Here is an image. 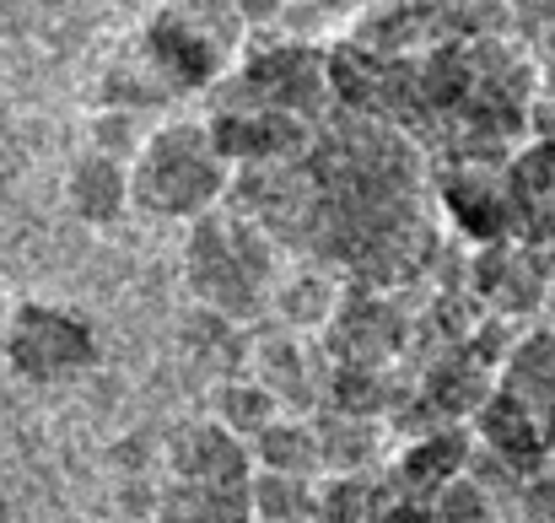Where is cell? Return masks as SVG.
Listing matches in <instances>:
<instances>
[{
  "label": "cell",
  "instance_id": "1",
  "mask_svg": "<svg viewBox=\"0 0 555 523\" xmlns=\"http://www.w3.org/2000/svg\"><path fill=\"white\" fill-rule=\"evenodd\" d=\"M275 243L248 211H210L205 221L189 227L184 243V286L189 297L221 319V324H259L275 314V286H281Z\"/></svg>",
  "mask_w": 555,
  "mask_h": 523
},
{
  "label": "cell",
  "instance_id": "2",
  "mask_svg": "<svg viewBox=\"0 0 555 523\" xmlns=\"http://www.w3.org/2000/svg\"><path fill=\"white\" fill-rule=\"evenodd\" d=\"M227 183H232V163L221 157L210 125H199V119L157 125L130 157L135 211H146L157 221H189V227L205 221L210 211H221Z\"/></svg>",
  "mask_w": 555,
  "mask_h": 523
},
{
  "label": "cell",
  "instance_id": "3",
  "mask_svg": "<svg viewBox=\"0 0 555 523\" xmlns=\"http://www.w3.org/2000/svg\"><path fill=\"white\" fill-rule=\"evenodd\" d=\"M243 5H168L141 27V81H152L157 103L173 92H199L227 81L243 60Z\"/></svg>",
  "mask_w": 555,
  "mask_h": 523
},
{
  "label": "cell",
  "instance_id": "4",
  "mask_svg": "<svg viewBox=\"0 0 555 523\" xmlns=\"http://www.w3.org/2000/svg\"><path fill=\"white\" fill-rule=\"evenodd\" d=\"M232 98L227 109H270V114H292L302 125L319 119V109L335 98L330 87V54H319L302 38H275L270 49L248 54L232 71Z\"/></svg>",
  "mask_w": 555,
  "mask_h": 523
},
{
  "label": "cell",
  "instance_id": "5",
  "mask_svg": "<svg viewBox=\"0 0 555 523\" xmlns=\"http://www.w3.org/2000/svg\"><path fill=\"white\" fill-rule=\"evenodd\" d=\"M5 367L27 383H60L87 367H98V335L87 319L49 308V303H22L11 308L5 324Z\"/></svg>",
  "mask_w": 555,
  "mask_h": 523
},
{
  "label": "cell",
  "instance_id": "6",
  "mask_svg": "<svg viewBox=\"0 0 555 523\" xmlns=\"http://www.w3.org/2000/svg\"><path fill=\"white\" fill-rule=\"evenodd\" d=\"M399 350H404V314H399V303L383 297L377 286H351L340 314H335V324L324 330L330 367L383 372Z\"/></svg>",
  "mask_w": 555,
  "mask_h": 523
},
{
  "label": "cell",
  "instance_id": "7",
  "mask_svg": "<svg viewBox=\"0 0 555 523\" xmlns=\"http://www.w3.org/2000/svg\"><path fill=\"white\" fill-rule=\"evenodd\" d=\"M469 470H475V432L469 426H426L410 443H399V454L388 459V486H393V497L431 502L442 486H453Z\"/></svg>",
  "mask_w": 555,
  "mask_h": 523
},
{
  "label": "cell",
  "instance_id": "8",
  "mask_svg": "<svg viewBox=\"0 0 555 523\" xmlns=\"http://www.w3.org/2000/svg\"><path fill=\"white\" fill-rule=\"evenodd\" d=\"M168 475H173V486H248L254 481V454H248V443H237L227 426H216L205 416V421L173 432Z\"/></svg>",
  "mask_w": 555,
  "mask_h": 523
},
{
  "label": "cell",
  "instance_id": "9",
  "mask_svg": "<svg viewBox=\"0 0 555 523\" xmlns=\"http://www.w3.org/2000/svg\"><path fill=\"white\" fill-rule=\"evenodd\" d=\"M496 388L513 394L555 448V330H529L496 367Z\"/></svg>",
  "mask_w": 555,
  "mask_h": 523
},
{
  "label": "cell",
  "instance_id": "10",
  "mask_svg": "<svg viewBox=\"0 0 555 523\" xmlns=\"http://www.w3.org/2000/svg\"><path fill=\"white\" fill-rule=\"evenodd\" d=\"M65 205L87 221V227H114L135 194H130V163H119L114 152H81L65 174Z\"/></svg>",
  "mask_w": 555,
  "mask_h": 523
},
{
  "label": "cell",
  "instance_id": "11",
  "mask_svg": "<svg viewBox=\"0 0 555 523\" xmlns=\"http://www.w3.org/2000/svg\"><path fill=\"white\" fill-rule=\"evenodd\" d=\"M475 437L486 443V454L496 459V464H513V470H540V459L551 454V437L540 432V421L513 399V394H502V388H491V399L475 410Z\"/></svg>",
  "mask_w": 555,
  "mask_h": 523
},
{
  "label": "cell",
  "instance_id": "12",
  "mask_svg": "<svg viewBox=\"0 0 555 523\" xmlns=\"http://www.w3.org/2000/svg\"><path fill=\"white\" fill-rule=\"evenodd\" d=\"M313 346L292 330H275L254 346V378L281 399V410H313L319 383H313Z\"/></svg>",
  "mask_w": 555,
  "mask_h": 523
},
{
  "label": "cell",
  "instance_id": "13",
  "mask_svg": "<svg viewBox=\"0 0 555 523\" xmlns=\"http://www.w3.org/2000/svg\"><path fill=\"white\" fill-rule=\"evenodd\" d=\"M346 292H351V286H340V281L324 276V270H292V276L275 286V319H281V330H292V335H313V330L324 335V330L335 324Z\"/></svg>",
  "mask_w": 555,
  "mask_h": 523
},
{
  "label": "cell",
  "instance_id": "14",
  "mask_svg": "<svg viewBox=\"0 0 555 523\" xmlns=\"http://www.w3.org/2000/svg\"><path fill=\"white\" fill-rule=\"evenodd\" d=\"M286 410H281V399L259 383V378H221L216 388H210V421L216 426H227L237 443H259L275 421H281Z\"/></svg>",
  "mask_w": 555,
  "mask_h": 523
},
{
  "label": "cell",
  "instance_id": "15",
  "mask_svg": "<svg viewBox=\"0 0 555 523\" xmlns=\"http://www.w3.org/2000/svg\"><path fill=\"white\" fill-rule=\"evenodd\" d=\"M248 454H254V470H270V475H297V481L324 475V448H319L313 416H281Z\"/></svg>",
  "mask_w": 555,
  "mask_h": 523
},
{
  "label": "cell",
  "instance_id": "16",
  "mask_svg": "<svg viewBox=\"0 0 555 523\" xmlns=\"http://www.w3.org/2000/svg\"><path fill=\"white\" fill-rule=\"evenodd\" d=\"M319 426V448H324V475H372L377 454H383V432L377 421H357V416H313Z\"/></svg>",
  "mask_w": 555,
  "mask_h": 523
},
{
  "label": "cell",
  "instance_id": "17",
  "mask_svg": "<svg viewBox=\"0 0 555 523\" xmlns=\"http://www.w3.org/2000/svg\"><path fill=\"white\" fill-rule=\"evenodd\" d=\"M152 523H254L248 486H173L168 481Z\"/></svg>",
  "mask_w": 555,
  "mask_h": 523
},
{
  "label": "cell",
  "instance_id": "18",
  "mask_svg": "<svg viewBox=\"0 0 555 523\" xmlns=\"http://www.w3.org/2000/svg\"><path fill=\"white\" fill-rule=\"evenodd\" d=\"M377 475H319L313 486V523H372L383 508Z\"/></svg>",
  "mask_w": 555,
  "mask_h": 523
},
{
  "label": "cell",
  "instance_id": "19",
  "mask_svg": "<svg viewBox=\"0 0 555 523\" xmlns=\"http://www.w3.org/2000/svg\"><path fill=\"white\" fill-rule=\"evenodd\" d=\"M313 486L319 481L254 470V481H248V513H254V523H313Z\"/></svg>",
  "mask_w": 555,
  "mask_h": 523
},
{
  "label": "cell",
  "instance_id": "20",
  "mask_svg": "<svg viewBox=\"0 0 555 523\" xmlns=\"http://www.w3.org/2000/svg\"><path fill=\"white\" fill-rule=\"evenodd\" d=\"M431 513H437V523H496V497H491V486L469 470V475H459L453 486H442V492L431 497Z\"/></svg>",
  "mask_w": 555,
  "mask_h": 523
},
{
  "label": "cell",
  "instance_id": "21",
  "mask_svg": "<svg viewBox=\"0 0 555 523\" xmlns=\"http://www.w3.org/2000/svg\"><path fill=\"white\" fill-rule=\"evenodd\" d=\"M372 523H437V513H431V502H410V497H393L388 492Z\"/></svg>",
  "mask_w": 555,
  "mask_h": 523
},
{
  "label": "cell",
  "instance_id": "22",
  "mask_svg": "<svg viewBox=\"0 0 555 523\" xmlns=\"http://www.w3.org/2000/svg\"><path fill=\"white\" fill-rule=\"evenodd\" d=\"M534 65H540V87L555 103V27H534Z\"/></svg>",
  "mask_w": 555,
  "mask_h": 523
}]
</instances>
